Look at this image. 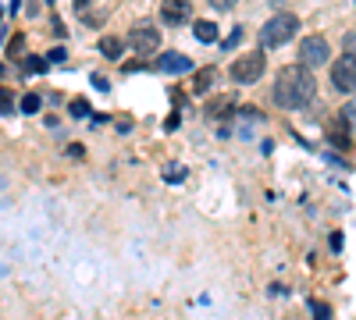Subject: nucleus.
Instances as JSON below:
<instances>
[{"label": "nucleus", "mask_w": 356, "mask_h": 320, "mask_svg": "<svg viewBox=\"0 0 356 320\" xmlns=\"http://www.w3.org/2000/svg\"><path fill=\"white\" fill-rule=\"evenodd\" d=\"M317 96V82H313V72L306 64H289V68L278 72L275 78V103L282 111H303L310 107V100Z\"/></svg>", "instance_id": "nucleus-1"}, {"label": "nucleus", "mask_w": 356, "mask_h": 320, "mask_svg": "<svg viewBox=\"0 0 356 320\" xmlns=\"http://www.w3.org/2000/svg\"><path fill=\"white\" fill-rule=\"evenodd\" d=\"M296 32H300V18L292 14V11H278V14L260 29V47H264V50L285 47L289 39H296Z\"/></svg>", "instance_id": "nucleus-2"}, {"label": "nucleus", "mask_w": 356, "mask_h": 320, "mask_svg": "<svg viewBox=\"0 0 356 320\" xmlns=\"http://www.w3.org/2000/svg\"><path fill=\"white\" fill-rule=\"evenodd\" d=\"M264 68H267L264 50H249V54H242V57H235L228 64V75H232V82H239V85H253L264 75Z\"/></svg>", "instance_id": "nucleus-3"}, {"label": "nucleus", "mask_w": 356, "mask_h": 320, "mask_svg": "<svg viewBox=\"0 0 356 320\" xmlns=\"http://www.w3.org/2000/svg\"><path fill=\"white\" fill-rule=\"evenodd\" d=\"M331 61V47L324 36H306L300 43V64H306V68H321V64Z\"/></svg>", "instance_id": "nucleus-4"}, {"label": "nucleus", "mask_w": 356, "mask_h": 320, "mask_svg": "<svg viewBox=\"0 0 356 320\" xmlns=\"http://www.w3.org/2000/svg\"><path fill=\"white\" fill-rule=\"evenodd\" d=\"M331 85L339 93H356V57L353 54H342L331 64Z\"/></svg>", "instance_id": "nucleus-5"}, {"label": "nucleus", "mask_w": 356, "mask_h": 320, "mask_svg": "<svg viewBox=\"0 0 356 320\" xmlns=\"http://www.w3.org/2000/svg\"><path fill=\"white\" fill-rule=\"evenodd\" d=\"M129 47L139 54V57H146V54H154V50H160V32L154 29V25H132V32H129Z\"/></svg>", "instance_id": "nucleus-6"}, {"label": "nucleus", "mask_w": 356, "mask_h": 320, "mask_svg": "<svg viewBox=\"0 0 356 320\" xmlns=\"http://www.w3.org/2000/svg\"><path fill=\"white\" fill-rule=\"evenodd\" d=\"M189 11H193L189 0H160V21L171 25V29L185 25V21H189Z\"/></svg>", "instance_id": "nucleus-7"}, {"label": "nucleus", "mask_w": 356, "mask_h": 320, "mask_svg": "<svg viewBox=\"0 0 356 320\" xmlns=\"http://www.w3.org/2000/svg\"><path fill=\"white\" fill-rule=\"evenodd\" d=\"M189 68H193V61L185 54H178V50H167V54L157 57V72H164V75H185Z\"/></svg>", "instance_id": "nucleus-8"}, {"label": "nucleus", "mask_w": 356, "mask_h": 320, "mask_svg": "<svg viewBox=\"0 0 356 320\" xmlns=\"http://www.w3.org/2000/svg\"><path fill=\"white\" fill-rule=\"evenodd\" d=\"M232 111H235V100L232 96H214L211 103H207V118L211 121H218V118H232Z\"/></svg>", "instance_id": "nucleus-9"}, {"label": "nucleus", "mask_w": 356, "mask_h": 320, "mask_svg": "<svg viewBox=\"0 0 356 320\" xmlns=\"http://www.w3.org/2000/svg\"><path fill=\"white\" fill-rule=\"evenodd\" d=\"M100 54L107 57V61H121V54H125V39L103 36V39H100Z\"/></svg>", "instance_id": "nucleus-10"}, {"label": "nucleus", "mask_w": 356, "mask_h": 320, "mask_svg": "<svg viewBox=\"0 0 356 320\" xmlns=\"http://www.w3.org/2000/svg\"><path fill=\"white\" fill-rule=\"evenodd\" d=\"M193 36H196L200 43H218V36H221V32H218L214 21H207V18H203V21H196V25H193Z\"/></svg>", "instance_id": "nucleus-11"}, {"label": "nucleus", "mask_w": 356, "mask_h": 320, "mask_svg": "<svg viewBox=\"0 0 356 320\" xmlns=\"http://www.w3.org/2000/svg\"><path fill=\"white\" fill-rule=\"evenodd\" d=\"M22 111H25V114H39V111H43V100H39V93H25V96H22Z\"/></svg>", "instance_id": "nucleus-12"}, {"label": "nucleus", "mask_w": 356, "mask_h": 320, "mask_svg": "<svg viewBox=\"0 0 356 320\" xmlns=\"http://www.w3.org/2000/svg\"><path fill=\"white\" fill-rule=\"evenodd\" d=\"M193 85H196V93L203 96V93L211 89V85H214V72H211V68H203V72L196 75V82H193Z\"/></svg>", "instance_id": "nucleus-13"}, {"label": "nucleus", "mask_w": 356, "mask_h": 320, "mask_svg": "<svg viewBox=\"0 0 356 320\" xmlns=\"http://www.w3.org/2000/svg\"><path fill=\"white\" fill-rule=\"evenodd\" d=\"M25 54V36L18 32V36H11V43H8V57H22Z\"/></svg>", "instance_id": "nucleus-14"}, {"label": "nucleus", "mask_w": 356, "mask_h": 320, "mask_svg": "<svg viewBox=\"0 0 356 320\" xmlns=\"http://www.w3.org/2000/svg\"><path fill=\"white\" fill-rule=\"evenodd\" d=\"M25 72L29 75H43L47 72V57H25Z\"/></svg>", "instance_id": "nucleus-15"}, {"label": "nucleus", "mask_w": 356, "mask_h": 320, "mask_svg": "<svg viewBox=\"0 0 356 320\" xmlns=\"http://www.w3.org/2000/svg\"><path fill=\"white\" fill-rule=\"evenodd\" d=\"M68 111H72V118H90V103L86 100H72Z\"/></svg>", "instance_id": "nucleus-16"}, {"label": "nucleus", "mask_w": 356, "mask_h": 320, "mask_svg": "<svg viewBox=\"0 0 356 320\" xmlns=\"http://www.w3.org/2000/svg\"><path fill=\"white\" fill-rule=\"evenodd\" d=\"M14 111V103H11V93L8 89H0V114H11Z\"/></svg>", "instance_id": "nucleus-17"}, {"label": "nucleus", "mask_w": 356, "mask_h": 320, "mask_svg": "<svg viewBox=\"0 0 356 320\" xmlns=\"http://www.w3.org/2000/svg\"><path fill=\"white\" fill-rule=\"evenodd\" d=\"M310 313L317 317V320H328V317H331V310H328L324 303H310Z\"/></svg>", "instance_id": "nucleus-18"}, {"label": "nucleus", "mask_w": 356, "mask_h": 320, "mask_svg": "<svg viewBox=\"0 0 356 320\" xmlns=\"http://www.w3.org/2000/svg\"><path fill=\"white\" fill-rule=\"evenodd\" d=\"M65 57H68V50H65V47H54V50L47 54V61H50V64H61Z\"/></svg>", "instance_id": "nucleus-19"}, {"label": "nucleus", "mask_w": 356, "mask_h": 320, "mask_svg": "<svg viewBox=\"0 0 356 320\" xmlns=\"http://www.w3.org/2000/svg\"><path fill=\"white\" fill-rule=\"evenodd\" d=\"M235 4H239V0H211V8H214V11H232Z\"/></svg>", "instance_id": "nucleus-20"}, {"label": "nucleus", "mask_w": 356, "mask_h": 320, "mask_svg": "<svg viewBox=\"0 0 356 320\" xmlns=\"http://www.w3.org/2000/svg\"><path fill=\"white\" fill-rule=\"evenodd\" d=\"M239 39H242V29H235V32H232V36H228V39H221V47H224V50H232V47H235V43H239Z\"/></svg>", "instance_id": "nucleus-21"}, {"label": "nucleus", "mask_w": 356, "mask_h": 320, "mask_svg": "<svg viewBox=\"0 0 356 320\" xmlns=\"http://www.w3.org/2000/svg\"><path fill=\"white\" fill-rule=\"evenodd\" d=\"M164 128H167V132H175V128H178V114L167 118V121H164Z\"/></svg>", "instance_id": "nucleus-22"}, {"label": "nucleus", "mask_w": 356, "mask_h": 320, "mask_svg": "<svg viewBox=\"0 0 356 320\" xmlns=\"http://www.w3.org/2000/svg\"><path fill=\"white\" fill-rule=\"evenodd\" d=\"M75 4H78V11H82V14H86V4H90V0H75Z\"/></svg>", "instance_id": "nucleus-23"}, {"label": "nucleus", "mask_w": 356, "mask_h": 320, "mask_svg": "<svg viewBox=\"0 0 356 320\" xmlns=\"http://www.w3.org/2000/svg\"><path fill=\"white\" fill-rule=\"evenodd\" d=\"M47 4H50V0H47Z\"/></svg>", "instance_id": "nucleus-24"}]
</instances>
